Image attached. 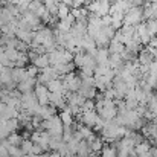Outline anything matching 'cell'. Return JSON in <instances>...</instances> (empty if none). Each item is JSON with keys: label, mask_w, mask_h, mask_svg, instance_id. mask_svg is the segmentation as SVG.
I'll list each match as a JSON object with an SVG mask.
<instances>
[{"label": "cell", "mask_w": 157, "mask_h": 157, "mask_svg": "<svg viewBox=\"0 0 157 157\" xmlns=\"http://www.w3.org/2000/svg\"><path fill=\"white\" fill-rule=\"evenodd\" d=\"M86 8H87L89 14L102 18V17H105V15H110L111 3H108L107 0H95V2H90Z\"/></svg>", "instance_id": "obj_1"}, {"label": "cell", "mask_w": 157, "mask_h": 157, "mask_svg": "<svg viewBox=\"0 0 157 157\" xmlns=\"http://www.w3.org/2000/svg\"><path fill=\"white\" fill-rule=\"evenodd\" d=\"M144 20V8L142 6H133L124 17V25L137 26Z\"/></svg>", "instance_id": "obj_2"}, {"label": "cell", "mask_w": 157, "mask_h": 157, "mask_svg": "<svg viewBox=\"0 0 157 157\" xmlns=\"http://www.w3.org/2000/svg\"><path fill=\"white\" fill-rule=\"evenodd\" d=\"M34 93H35V96H37V101H38V104L40 105H49V96H51V92H49V89H48V86H44V84H38L37 82V86H35V89H34Z\"/></svg>", "instance_id": "obj_3"}, {"label": "cell", "mask_w": 157, "mask_h": 157, "mask_svg": "<svg viewBox=\"0 0 157 157\" xmlns=\"http://www.w3.org/2000/svg\"><path fill=\"white\" fill-rule=\"evenodd\" d=\"M58 73H56V70L53 69L52 66H49V67H46V69H43V70H40V75L37 76V82L38 84H48V82H51L53 79H58Z\"/></svg>", "instance_id": "obj_4"}, {"label": "cell", "mask_w": 157, "mask_h": 157, "mask_svg": "<svg viewBox=\"0 0 157 157\" xmlns=\"http://www.w3.org/2000/svg\"><path fill=\"white\" fill-rule=\"evenodd\" d=\"M78 119H79V122H81L82 125L93 128V127L96 125L98 119H99V114H98L96 111H82V113L78 116Z\"/></svg>", "instance_id": "obj_5"}, {"label": "cell", "mask_w": 157, "mask_h": 157, "mask_svg": "<svg viewBox=\"0 0 157 157\" xmlns=\"http://www.w3.org/2000/svg\"><path fill=\"white\" fill-rule=\"evenodd\" d=\"M136 34L139 35V38H140V41H142V44H150V41H151V34L148 32V28H147V21H142V23H139L137 26H136Z\"/></svg>", "instance_id": "obj_6"}, {"label": "cell", "mask_w": 157, "mask_h": 157, "mask_svg": "<svg viewBox=\"0 0 157 157\" xmlns=\"http://www.w3.org/2000/svg\"><path fill=\"white\" fill-rule=\"evenodd\" d=\"M35 86H37V78H26V79H23L21 82L17 84V90L21 95L23 93H31V92H34Z\"/></svg>", "instance_id": "obj_7"}, {"label": "cell", "mask_w": 157, "mask_h": 157, "mask_svg": "<svg viewBox=\"0 0 157 157\" xmlns=\"http://www.w3.org/2000/svg\"><path fill=\"white\" fill-rule=\"evenodd\" d=\"M23 18L31 25L32 31H38V29H41V28H43V25H41V18H40V17H37L35 14H32L31 11L23 12Z\"/></svg>", "instance_id": "obj_8"}, {"label": "cell", "mask_w": 157, "mask_h": 157, "mask_svg": "<svg viewBox=\"0 0 157 157\" xmlns=\"http://www.w3.org/2000/svg\"><path fill=\"white\" fill-rule=\"evenodd\" d=\"M56 107H53V105H41L40 107V110H38V114L37 116H40L43 121H48V119H52L53 116H56L55 113H56Z\"/></svg>", "instance_id": "obj_9"}, {"label": "cell", "mask_w": 157, "mask_h": 157, "mask_svg": "<svg viewBox=\"0 0 157 157\" xmlns=\"http://www.w3.org/2000/svg\"><path fill=\"white\" fill-rule=\"evenodd\" d=\"M70 34H72L73 37H78V38L86 37V35H87V21H76V23L72 26Z\"/></svg>", "instance_id": "obj_10"}, {"label": "cell", "mask_w": 157, "mask_h": 157, "mask_svg": "<svg viewBox=\"0 0 157 157\" xmlns=\"http://www.w3.org/2000/svg\"><path fill=\"white\" fill-rule=\"evenodd\" d=\"M26 78H29L28 76V72H26V67H12V81L15 84L21 82Z\"/></svg>", "instance_id": "obj_11"}, {"label": "cell", "mask_w": 157, "mask_h": 157, "mask_svg": "<svg viewBox=\"0 0 157 157\" xmlns=\"http://www.w3.org/2000/svg\"><path fill=\"white\" fill-rule=\"evenodd\" d=\"M78 93L82 96V98H86V99H93V98H96V95H98V92H96V87H93V86H81V89L78 90Z\"/></svg>", "instance_id": "obj_12"}, {"label": "cell", "mask_w": 157, "mask_h": 157, "mask_svg": "<svg viewBox=\"0 0 157 157\" xmlns=\"http://www.w3.org/2000/svg\"><path fill=\"white\" fill-rule=\"evenodd\" d=\"M15 37H17V40H20V41H23V43L31 46V43L34 41V37H35V31H20L18 29Z\"/></svg>", "instance_id": "obj_13"}, {"label": "cell", "mask_w": 157, "mask_h": 157, "mask_svg": "<svg viewBox=\"0 0 157 157\" xmlns=\"http://www.w3.org/2000/svg\"><path fill=\"white\" fill-rule=\"evenodd\" d=\"M59 119H61V122H63L64 127H72V125H73V114H72L69 105H67L64 110H61V113H59Z\"/></svg>", "instance_id": "obj_14"}, {"label": "cell", "mask_w": 157, "mask_h": 157, "mask_svg": "<svg viewBox=\"0 0 157 157\" xmlns=\"http://www.w3.org/2000/svg\"><path fill=\"white\" fill-rule=\"evenodd\" d=\"M72 14L75 15V18H76V21H87L89 20V11H87V8H84V6H81V8H72Z\"/></svg>", "instance_id": "obj_15"}, {"label": "cell", "mask_w": 157, "mask_h": 157, "mask_svg": "<svg viewBox=\"0 0 157 157\" xmlns=\"http://www.w3.org/2000/svg\"><path fill=\"white\" fill-rule=\"evenodd\" d=\"M20 111H21V110H18V108H14V107H9V105H6V110H5L3 116L0 117V121L18 119V116H20Z\"/></svg>", "instance_id": "obj_16"}, {"label": "cell", "mask_w": 157, "mask_h": 157, "mask_svg": "<svg viewBox=\"0 0 157 157\" xmlns=\"http://www.w3.org/2000/svg\"><path fill=\"white\" fill-rule=\"evenodd\" d=\"M108 52H110V55H122V53L125 52V46L121 44L116 40H111L110 41V46H108Z\"/></svg>", "instance_id": "obj_17"}, {"label": "cell", "mask_w": 157, "mask_h": 157, "mask_svg": "<svg viewBox=\"0 0 157 157\" xmlns=\"http://www.w3.org/2000/svg\"><path fill=\"white\" fill-rule=\"evenodd\" d=\"M95 59H96L98 64H108V61H110V52H108V49L107 48L105 49H98V52L95 55Z\"/></svg>", "instance_id": "obj_18"}, {"label": "cell", "mask_w": 157, "mask_h": 157, "mask_svg": "<svg viewBox=\"0 0 157 157\" xmlns=\"http://www.w3.org/2000/svg\"><path fill=\"white\" fill-rule=\"evenodd\" d=\"M92 153V148H90V144L87 140H81L79 145H78V154L76 156H82V157H89Z\"/></svg>", "instance_id": "obj_19"}, {"label": "cell", "mask_w": 157, "mask_h": 157, "mask_svg": "<svg viewBox=\"0 0 157 157\" xmlns=\"http://www.w3.org/2000/svg\"><path fill=\"white\" fill-rule=\"evenodd\" d=\"M34 66H37L40 70H43V69H46V67H49L51 66V61H49V55L48 53H44V55H40L34 63H32Z\"/></svg>", "instance_id": "obj_20"}, {"label": "cell", "mask_w": 157, "mask_h": 157, "mask_svg": "<svg viewBox=\"0 0 157 157\" xmlns=\"http://www.w3.org/2000/svg\"><path fill=\"white\" fill-rule=\"evenodd\" d=\"M72 12V8L70 6H67V5H64V3H58V14H56V17H58V20H64L69 14Z\"/></svg>", "instance_id": "obj_21"}, {"label": "cell", "mask_w": 157, "mask_h": 157, "mask_svg": "<svg viewBox=\"0 0 157 157\" xmlns=\"http://www.w3.org/2000/svg\"><path fill=\"white\" fill-rule=\"evenodd\" d=\"M90 148H92L93 154H101V151L104 148V140L101 137H96L93 142H90Z\"/></svg>", "instance_id": "obj_22"}, {"label": "cell", "mask_w": 157, "mask_h": 157, "mask_svg": "<svg viewBox=\"0 0 157 157\" xmlns=\"http://www.w3.org/2000/svg\"><path fill=\"white\" fill-rule=\"evenodd\" d=\"M6 140L9 142V145L20 147V145H21V142H23L25 139H23V136H20L18 133H11V134L8 136V139H6Z\"/></svg>", "instance_id": "obj_23"}, {"label": "cell", "mask_w": 157, "mask_h": 157, "mask_svg": "<svg viewBox=\"0 0 157 157\" xmlns=\"http://www.w3.org/2000/svg\"><path fill=\"white\" fill-rule=\"evenodd\" d=\"M150 150H151V145H150V142H147V140H144V142H140V144H137V145L134 147V151H136L137 156L145 154V153H148Z\"/></svg>", "instance_id": "obj_24"}, {"label": "cell", "mask_w": 157, "mask_h": 157, "mask_svg": "<svg viewBox=\"0 0 157 157\" xmlns=\"http://www.w3.org/2000/svg\"><path fill=\"white\" fill-rule=\"evenodd\" d=\"M101 157H117V148L105 145L102 148V151H101Z\"/></svg>", "instance_id": "obj_25"}, {"label": "cell", "mask_w": 157, "mask_h": 157, "mask_svg": "<svg viewBox=\"0 0 157 157\" xmlns=\"http://www.w3.org/2000/svg\"><path fill=\"white\" fill-rule=\"evenodd\" d=\"M55 28H56V31H59L63 34H69L72 31V25H69L66 20H58V23H56Z\"/></svg>", "instance_id": "obj_26"}, {"label": "cell", "mask_w": 157, "mask_h": 157, "mask_svg": "<svg viewBox=\"0 0 157 157\" xmlns=\"http://www.w3.org/2000/svg\"><path fill=\"white\" fill-rule=\"evenodd\" d=\"M6 127H8L9 133H17V130L21 128V124L18 119H9V121H6Z\"/></svg>", "instance_id": "obj_27"}, {"label": "cell", "mask_w": 157, "mask_h": 157, "mask_svg": "<svg viewBox=\"0 0 157 157\" xmlns=\"http://www.w3.org/2000/svg\"><path fill=\"white\" fill-rule=\"evenodd\" d=\"M32 147H34V142H32L31 139H25V140L21 142V145H20V148H21V151H23L25 156H28V154L32 153Z\"/></svg>", "instance_id": "obj_28"}, {"label": "cell", "mask_w": 157, "mask_h": 157, "mask_svg": "<svg viewBox=\"0 0 157 157\" xmlns=\"http://www.w3.org/2000/svg\"><path fill=\"white\" fill-rule=\"evenodd\" d=\"M5 53H6V58H8L12 64H15L17 59H18V56H20V52H18L17 49H5Z\"/></svg>", "instance_id": "obj_29"}, {"label": "cell", "mask_w": 157, "mask_h": 157, "mask_svg": "<svg viewBox=\"0 0 157 157\" xmlns=\"http://www.w3.org/2000/svg\"><path fill=\"white\" fill-rule=\"evenodd\" d=\"M26 72H28V76H29V78H37V76L40 75V69H38L37 66H34V64L28 66V67H26Z\"/></svg>", "instance_id": "obj_30"}, {"label": "cell", "mask_w": 157, "mask_h": 157, "mask_svg": "<svg viewBox=\"0 0 157 157\" xmlns=\"http://www.w3.org/2000/svg\"><path fill=\"white\" fill-rule=\"evenodd\" d=\"M147 28H148V32L151 34V37H156L157 35V20H148L147 21Z\"/></svg>", "instance_id": "obj_31"}, {"label": "cell", "mask_w": 157, "mask_h": 157, "mask_svg": "<svg viewBox=\"0 0 157 157\" xmlns=\"http://www.w3.org/2000/svg\"><path fill=\"white\" fill-rule=\"evenodd\" d=\"M81 110H82V111H96V102H93L92 99H87V101L84 102Z\"/></svg>", "instance_id": "obj_32"}, {"label": "cell", "mask_w": 157, "mask_h": 157, "mask_svg": "<svg viewBox=\"0 0 157 157\" xmlns=\"http://www.w3.org/2000/svg\"><path fill=\"white\" fill-rule=\"evenodd\" d=\"M102 31H104V34L107 35V38H108V40H113V38H114V35H116V31H114L111 26H104V28H102Z\"/></svg>", "instance_id": "obj_33"}, {"label": "cell", "mask_w": 157, "mask_h": 157, "mask_svg": "<svg viewBox=\"0 0 157 157\" xmlns=\"http://www.w3.org/2000/svg\"><path fill=\"white\" fill-rule=\"evenodd\" d=\"M43 153H44L43 147H41V145H38V144H34V147H32V153H31V154L38 157V156H41Z\"/></svg>", "instance_id": "obj_34"}, {"label": "cell", "mask_w": 157, "mask_h": 157, "mask_svg": "<svg viewBox=\"0 0 157 157\" xmlns=\"http://www.w3.org/2000/svg\"><path fill=\"white\" fill-rule=\"evenodd\" d=\"M29 48H31L29 44H26V43H23V41L18 40V43H17V51H18V52H29V51H31Z\"/></svg>", "instance_id": "obj_35"}, {"label": "cell", "mask_w": 157, "mask_h": 157, "mask_svg": "<svg viewBox=\"0 0 157 157\" xmlns=\"http://www.w3.org/2000/svg\"><path fill=\"white\" fill-rule=\"evenodd\" d=\"M43 3H44L46 8H49V6H52V5H58L59 0H43Z\"/></svg>", "instance_id": "obj_36"}, {"label": "cell", "mask_w": 157, "mask_h": 157, "mask_svg": "<svg viewBox=\"0 0 157 157\" xmlns=\"http://www.w3.org/2000/svg\"><path fill=\"white\" fill-rule=\"evenodd\" d=\"M148 46H151L153 49H156V51H157V35L151 38V41H150V44H148Z\"/></svg>", "instance_id": "obj_37"}, {"label": "cell", "mask_w": 157, "mask_h": 157, "mask_svg": "<svg viewBox=\"0 0 157 157\" xmlns=\"http://www.w3.org/2000/svg\"><path fill=\"white\" fill-rule=\"evenodd\" d=\"M5 110H6V104L0 101V117L3 116V113H5Z\"/></svg>", "instance_id": "obj_38"}, {"label": "cell", "mask_w": 157, "mask_h": 157, "mask_svg": "<svg viewBox=\"0 0 157 157\" xmlns=\"http://www.w3.org/2000/svg\"><path fill=\"white\" fill-rule=\"evenodd\" d=\"M59 2L64 3V5H67V6H70V8L73 6V0H59Z\"/></svg>", "instance_id": "obj_39"}, {"label": "cell", "mask_w": 157, "mask_h": 157, "mask_svg": "<svg viewBox=\"0 0 157 157\" xmlns=\"http://www.w3.org/2000/svg\"><path fill=\"white\" fill-rule=\"evenodd\" d=\"M51 157H63V156H61L58 151H52V153H51Z\"/></svg>", "instance_id": "obj_40"}, {"label": "cell", "mask_w": 157, "mask_h": 157, "mask_svg": "<svg viewBox=\"0 0 157 157\" xmlns=\"http://www.w3.org/2000/svg\"><path fill=\"white\" fill-rule=\"evenodd\" d=\"M137 157H153V154H151V151H148V153H145V154H140V156Z\"/></svg>", "instance_id": "obj_41"}, {"label": "cell", "mask_w": 157, "mask_h": 157, "mask_svg": "<svg viewBox=\"0 0 157 157\" xmlns=\"http://www.w3.org/2000/svg\"><path fill=\"white\" fill-rule=\"evenodd\" d=\"M38 157H51V154H49V153H43L41 156H38Z\"/></svg>", "instance_id": "obj_42"}, {"label": "cell", "mask_w": 157, "mask_h": 157, "mask_svg": "<svg viewBox=\"0 0 157 157\" xmlns=\"http://www.w3.org/2000/svg\"><path fill=\"white\" fill-rule=\"evenodd\" d=\"M148 3H153V5H157V0H147Z\"/></svg>", "instance_id": "obj_43"}, {"label": "cell", "mask_w": 157, "mask_h": 157, "mask_svg": "<svg viewBox=\"0 0 157 157\" xmlns=\"http://www.w3.org/2000/svg\"><path fill=\"white\" fill-rule=\"evenodd\" d=\"M23 157H37V156H32V154H28V156H23Z\"/></svg>", "instance_id": "obj_44"}, {"label": "cell", "mask_w": 157, "mask_h": 157, "mask_svg": "<svg viewBox=\"0 0 157 157\" xmlns=\"http://www.w3.org/2000/svg\"><path fill=\"white\" fill-rule=\"evenodd\" d=\"M2 35H3V34H2V28H0V38H2Z\"/></svg>", "instance_id": "obj_45"}, {"label": "cell", "mask_w": 157, "mask_h": 157, "mask_svg": "<svg viewBox=\"0 0 157 157\" xmlns=\"http://www.w3.org/2000/svg\"><path fill=\"white\" fill-rule=\"evenodd\" d=\"M0 2H2V0H0Z\"/></svg>", "instance_id": "obj_46"}, {"label": "cell", "mask_w": 157, "mask_h": 157, "mask_svg": "<svg viewBox=\"0 0 157 157\" xmlns=\"http://www.w3.org/2000/svg\"><path fill=\"white\" fill-rule=\"evenodd\" d=\"M0 157H2V156H0Z\"/></svg>", "instance_id": "obj_47"}]
</instances>
